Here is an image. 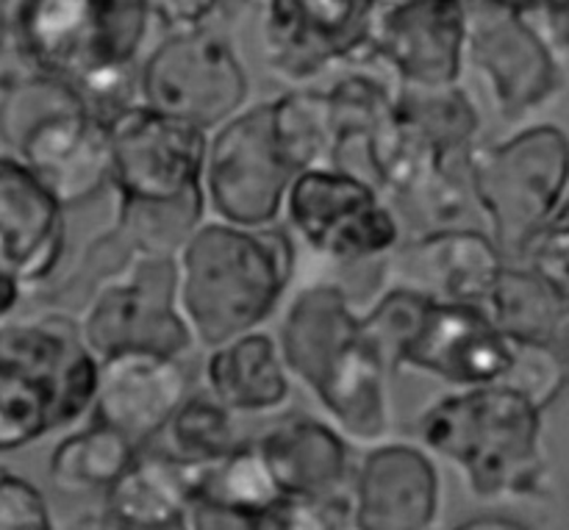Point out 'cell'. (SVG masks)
<instances>
[{
  "label": "cell",
  "mask_w": 569,
  "mask_h": 530,
  "mask_svg": "<svg viewBox=\"0 0 569 530\" xmlns=\"http://www.w3.org/2000/svg\"><path fill=\"white\" fill-rule=\"evenodd\" d=\"M295 244L283 228L200 222L178 248V311L194 344L214 348L259 328L295 276Z\"/></svg>",
  "instance_id": "1"
},
{
  "label": "cell",
  "mask_w": 569,
  "mask_h": 530,
  "mask_svg": "<svg viewBox=\"0 0 569 530\" xmlns=\"http://www.w3.org/2000/svg\"><path fill=\"white\" fill-rule=\"evenodd\" d=\"M542 411L506 383L459 389L422 411L417 439L459 467L478 500H533L542 498L548 481Z\"/></svg>",
  "instance_id": "2"
},
{
  "label": "cell",
  "mask_w": 569,
  "mask_h": 530,
  "mask_svg": "<svg viewBox=\"0 0 569 530\" xmlns=\"http://www.w3.org/2000/svg\"><path fill=\"white\" fill-rule=\"evenodd\" d=\"M283 364L317 400L345 439L378 444L392 431L389 372L361 339L348 294L320 283L295 298L281 326Z\"/></svg>",
  "instance_id": "3"
},
{
  "label": "cell",
  "mask_w": 569,
  "mask_h": 530,
  "mask_svg": "<svg viewBox=\"0 0 569 530\" xmlns=\"http://www.w3.org/2000/svg\"><path fill=\"white\" fill-rule=\"evenodd\" d=\"M100 359L67 314L0 328V453L39 442L92 409Z\"/></svg>",
  "instance_id": "4"
},
{
  "label": "cell",
  "mask_w": 569,
  "mask_h": 530,
  "mask_svg": "<svg viewBox=\"0 0 569 530\" xmlns=\"http://www.w3.org/2000/svg\"><path fill=\"white\" fill-rule=\"evenodd\" d=\"M0 137L64 209L109 183V133L64 78L28 72L0 89Z\"/></svg>",
  "instance_id": "5"
},
{
  "label": "cell",
  "mask_w": 569,
  "mask_h": 530,
  "mask_svg": "<svg viewBox=\"0 0 569 530\" xmlns=\"http://www.w3.org/2000/svg\"><path fill=\"white\" fill-rule=\"evenodd\" d=\"M6 44L22 70L78 81L106 67H128L153 20V3L120 0H0Z\"/></svg>",
  "instance_id": "6"
},
{
  "label": "cell",
  "mask_w": 569,
  "mask_h": 530,
  "mask_svg": "<svg viewBox=\"0 0 569 530\" xmlns=\"http://www.w3.org/2000/svg\"><path fill=\"white\" fill-rule=\"evenodd\" d=\"M470 192L492 226L503 256L520 259L533 233L553 220L569 192V137L565 128L531 126L498 144L465 153Z\"/></svg>",
  "instance_id": "7"
},
{
  "label": "cell",
  "mask_w": 569,
  "mask_h": 530,
  "mask_svg": "<svg viewBox=\"0 0 569 530\" xmlns=\"http://www.w3.org/2000/svg\"><path fill=\"white\" fill-rule=\"evenodd\" d=\"M76 322L98 359L126 350L183 356L194 344L178 311L176 256L131 244L114 267L94 276Z\"/></svg>",
  "instance_id": "8"
},
{
  "label": "cell",
  "mask_w": 569,
  "mask_h": 530,
  "mask_svg": "<svg viewBox=\"0 0 569 530\" xmlns=\"http://www.w3.org/2000/svg\"><path fill=\"white\" fill-rule=\"evenodd\" d=\"M248 72L214 26L170 31L139 67V103L211 131L248 100Z\"/></svg>",
  "instance_id": "9"
},
{
  "label": "cell",
  "mask_w": 569,
  "mask_h": 530,
  "mask_svg": "<svg viewBox=\"0 0 569 530\" xmlns=\"http://www.w3.org/2000/svg\"><path fill=\"white\" fill-rule=\"evenodd\" d=\"M276 133L272 100L237 111L217 126L203 164V194L214 220L231 226H276L295 178Z\"/></svg>",
  "instance_id": "10"
},
{
  "label": "cell",
  "mask_w": 569,
  "mask_h": 530,
  "mask_svg": "<svg viewBox=\"0 0 569 530\" xmlns=\"http://www.w3.org/2000/svg\"><path fill=\"white\" fill-rule=\"evenodd\" d=\"M106 133L117 206L181 203L203 194L209 131L133 103L106 120Z\"/></svg>",
  "instance_id": "11"
},
{
  "label": "cell",
  "mask_w": 569,
  "mask_h": 530,
  "mask_svg": "<svg viewBox=\"0 0 569 530\" xmlns=\"http://www.w3.org/2000/svg\"><path fill=\"white\" fill-rule=\"evenodd\" d=\"M283 217L317 253L337 261H365L398 248V217L381 189L345 167H306L283 194Z\"/></svg>",
  "instance_id": "12"
},
{
  "label": "cell",
  "mask_w": 569,
  "mask_h": 530,
  "mask_svg": "<svg viewBox=\"0 0 569 530\" xmlns=\"http://www.w3.org/2000/svg\"><path fill=\"white\" fill-rule=\"evenodd\" d=\"M470 0H378L367 50L400 87H453L467 61Z\"/></svg>",
  "instance_id": "13"
},
{
  "label": "cell",
  "mask_w": 569,
  "mask_h": 530,
  "mask_svg": "<svg viewBox=\"0 0 569 530\" xmlns=\"http://www.w3.org/2000/svg\"><path fill=\"white\" fill-rule=\"evenodd\" d=\"M64 256V206L17 156L0 153V328L26 292L48 281Z\"/></svg>",
  "instance_id": "14"
},
{
  "label": "cell",
  "mask_w": 569,
  "mask_h": 530,
  "mask_svg": "<svg viewBox=\"0 0 569 530\" xmlns=\"http://www.w3.org/2000/svg\"><path fill=\"white\" fill-rule=\"evenodd\" d=\"M264 53L289 81H309L367 53L378 0H261Z\"/></svg>",
  "instance_id": "15"
},
{
  "label": "cell",
  "mask_w": 569,
  "mask_h": 530,
  "mask_svg": "<svg viewBox=\"0 0 569 530\" xmlns=\"http://www.w3.org/2000/svg\"><path fill=\"white\" fill-rule=\"evenodd\" d=\"M467 59L487 78L500 114L509 120L548 103L559 89L553 50L522 11L470 0Z\"/></svg>",
  "instance_id": "16"
},
{
  "label": "cell",
  "mask_w": 569,
  "mask_h": 530,
  "mask_svg": "<svg viewBox=\"0 0 569 530\" xmlns=\"http://www.w3.org/2000/svg\"><path fill=\"white\" fill-rule=\"evenodd\" d=\"M515 364V337H506L478 303L431 298L403 367L428 372L456 389L503 383Z\"/></svg>",
  "instance_id": "17"
},
{
  "label": "cell",
  "mask_w": 569,
  "mask_h": 530,
  "mask_svg": "<svg viewBox=\"0 0 569 530\" xmlns=\"http://www.w3.org/2000/svg\"><path fill=\"white\" fill-rule=\"evenodd\" d=\"M350 492L359 530H428L442 503L437 464L415 444H372L353 470Z\"/></svg>",
  "instance_id": "18"
},
{
  "label": "cell",
  "mask_w": 569,
  "mask_h": 530,
  "mask_svg": "<svg viewBox=\"0 0 569 530\" xmlns=\"http://www.w3.org/2000/svg\"><path fill=\"white\" fill-rule=\"evenodd\" d=\"M189 394V376L181 356L126 350L100 359L92 420L126 433L139 448L164 428L172 411Z\"/></svg>",
  "instance_id": "19"
},
{
  "label": "cell",
  "mask_w": 569,
  "mask_h": 530,
  "mask_svg": "<svg viewBox=\"0 0 569 530\" xmlns=\"http://www.w3.org/2000/svg\"><path fill=\"white\" fill-rule=\"evenodd\" d=\"M503 267L506 256L495 239L450 226L406 244L395 256L392 276L400 287L420 289L431 298L481 303Z\"/></svg>",
  "instance_id": "20"
},
{
  "label": "cell",
  "mask_w": 569,
  "mask_h": 530,
  "mask_svg": "<svg viewBox=\"0 0 569 530\" xmlns=\"http://www.w3.org/2000/svg\"><path fill=\"white\" fill-rule=\"evenodd\" d=\"M283 498L337 500L353 487L350 444L339 428L315 417H289L256 439Z\"/></svg>",
  "instance_id": "21"
},
{
  "label": "cell",
  "mask_w": 569,
  "mask_h": 530,
  "mask_svg": "<svg viewBox=\"0 0 569 530\" xmlns=\"http://www.w3.org/2000/svg\"><path fill=\"white\" fill-rule=\"evenodd\" d=\"M203 464H181L156 450L139 448L137 459L106 489L98 520H78L76 528L181 530L189 528L194 478Z\"/></svg>",
  "instance_id": "22"
},
{
  "label": "cell",
  "mask_w": 569,
  "mask_h": 530,
  "mask_svg": "<svg viewBox=\"0 0 569 530\" xmlns=\"http://www.w3.org/2000/svg\"><path fill=\"white\" fill-rule=\"evenodd\" d=\"M203 376L209 392L233 414H270L292 394L278 339L259 328L209 348Z\"/></svg>",
  "instance_id": "23"
},
{
  "label": "cell",
  "mask_w": 569,
  "mask_h": 530,
  "mask_svg": "<svg viewBox=\"0 0 569 530\" xmlns=\"http://www.w3.org/2000/svg\"><path fill=\"white\" fill-rule=\"evenodd\" d=\"M220 506L250 520L253 530H272L270 511L283 500L256 442H239L222 459L203 464L194 478L192 503Z\"/></svg>",
  "instance_id": "24"
},
{
  "label": "cell",
  "mask_w": 569,
  "mask_h": 530,
  "mask_svg": "<svg viewBox=\"0 0 569 530\" xmlns=\"http://www.w3.org/2000/svg\"><path fill=\"white\" fill-rule=\"evenodd\" d=\"M139 444L106 422L92 420L83 431L70 433L50 453V481L67 494L106 492L137 459Z\"/></svg>",
  "instance_id": "25"
},
{
  "label": "cell",
  "mask_w": 569,
  "mask_h": 530,
  "mask_svg": "<svg viewBox=\"0 0 569 530\" xmlns=\"http://www.w3.org/2000/svg\"><path fill=\"white\" fill-rule=\"evenodd\" d=\"M478 306L506 337L528 339V342L553 344L565 320L561 300L531 267L520 270L506 264Z\"/></svg>",
  "instance_id": "26"
},
{
  "label": "cell",
  "mask_w": 569,
  "mask_h": 530,
  "mask_svg": "<svg viewBox=\"0 0 569 530\" xmlns=\"http://www.w3.org/2000/svg\"><path fill=\"white\" fill-rule=\"evenodd\" d=\"M150 442H159L156 453L181 464H211L237 448L239 433L233 428V411L214 394L189 392Z\"/></svg>",
  "instance_id": "27"
},
{
  "label": "cell",
  "mask_w": 569,
  "mask_h": 530,
  "mask_svg": "<svg viewBox=\"0 0 569 530\" xmlns=\"http://www.w3.org/2000/svg\"><path fill=\"white\" fill-rule=\"evenodd\" d=\"M398 111L428 144L448 159H459L470 150L472 137L481 128L476 103L467 98L459 83L453 87L398 89Z\"/></svg>",
  "instance_id": "28"
},
{
  "label": "cell",
  "mask_w": 569,
  "mask_h": 530,
  "mask_svg": "<svg viewBox=\"0 0 569 530\" xmlns=\"http://www.w3.org/2000/svg\"><path fill=\"white\" fill-rule=\"evenodd\" d=\"M276 133L295 170L333 167L331 111L326 89H292L272 100Z\"/></svg>",
  "instance_id": "29"
},
{
  "label": "cell",
  "mask_w": 569,
  "mask_h": 530,
  "mask_svg": "<svg viewBox=\"0 0 569 530\" xmlns=\"http://www.w3.org/2000/svg\"><path fill=\"white\" fill-rule=\"evenodd\" d=\"M428 303H431V294L395 283L365 317H359L361 339L389 376H398L403 370V356L420 331Z\"/></svg>",
  "instance_id": "30"
},
{
  "label": "cell",
  "mask_w": 569,
  "mask_h": 530,
  "mask_svg": "<svg viewBox=\"0 0 569 530\" xmlns=\"http://www.w3.org/2000/svg\"><path fill=\"white\" fill-rule=\"evenodd\" d=\"M520 259H526L528 267L561 300L565 320H561L559 337L569 339V203H561L553 220L533 233V239L526 244Z\"/></svg>",
  "instance_id": "31"
},
{
  "label": "cell",
  "mask_w": 569,
  "mask_h": 530,
  "mask_svg": "<svg viewBox=\"0 0 569 530\" xmlns=\"http://www.w3.org/2000/svg\"><path fill=\"white\" fill-rule=\"evenodd\" d=\"M50 509L31 481L0 470V530H48Z\"/></svg>",
  "instance_id": "32"
},
{
  "label": "cell",
  "mask_w": 569,
  "mask_h": 530,
  "mask_svg": "<svg viewBox=\"0 0 569 530\" xmlns=\"http://www.w3.org/2000/svg\"><path fill=\"white\" fill-rule=\"evenodd\" d=\"M248 0H153V17L167 31L214 26L220 17Z\"/></svg>",
  "instance_id": "33"
},
{
  "label": "cell",
  "mask_w": 569,
  "mask_h": 530,
  "mask_svg": "<svg viewBox=\"0 0 569 530\" xmlns=\"http://www.w3.org/2000/svg\"><path fill=\"white\" fill-rule=\"evenodd\" d=\"M459 528L461 530H487V528L520 530L528 526L522 520H511V517H503V514H483V517H470V520H461Z\"/></svg>",
  "instance_id": "34"
},
{
  "label": "cell",
  "mask_w": 569,
  "mask_h": 530,
  "mask_svg": "<svg viewBox=\"0 0 569 530\" xmlns=\"http://www.w3.org/2000/svg\"><path fill=\"white\" fill-rule=\"evenodd\" d=\"M483 3L503 6V9H515V11H522V14H526V11L539 9V3H542V0H483Z\"/></svg>",
  "instance_id": "35"
},
{
  "label": "cell",
  "mask_w": 569,
  "mask_h": 530,
  "mask_svg": "<svg viewBox=\"0 0 569 530\" xmlns=\"http://www.w3.org/2000/svg\"><path fill=\"white\" fill-rule=\"evenodd\" d=\"M6 44V26H3V14H0V48Z\"/></svg>",
  "instance_id": "36"
},
{
  "label": "cell",
  "mask_w": 569,
  "mask_h": 530,
  "mask_svg": "<svg viewBox=\"0 0 569 530\" xmlns=\"http://www.w3.org/2000/svg\"><path fill=\"white\" fill-rule=\"evenodd\" d=\"M120 3H153V0H120Z\"/></svg>",
  "instance_id": "37"
},
{
  "label": "cell",
  "mask_w": 569,
  "mask_h": 530,
  "mask_svg": "<svg viewBox=\"0 0 569 530\" xmlns=\"http://www.w3.org/2000/svg\"><path fill=\"white\" fill-rule=\"evenodd\" d=\"M565 203H569V192H567V198H565Z\"/></svg>",
  "instance_id": "38"
}]
</instances>
